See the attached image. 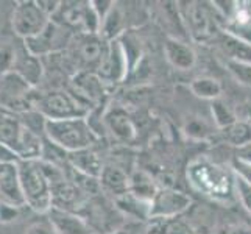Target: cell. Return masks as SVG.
I'll list each match as a JSON object with an SVG mask.
<instances>
[{
  "label": "cell",
  "instance_id": "cell-1",
  "mask_svg": "<svg viewBox=\"0 0 251 234\" xmlns=\"http://www.w3.org/2000/svg\"><path fill=\"white\" fill-rule=\"evenodd\" d=\"M0 144L19 161H39L44 152V137L21 120L19 114L0 108Z\"/></svg>",
  "mask_w": 251,
  "mask_h": 234
},
{
  "label": "cell",
  "instance_id": "cell-2",
  "mask_svg": "<svg viewBox=\"0 0 251 234\" xmlns=\"http://www.w3.org/2000/svg\"><path fill=\"white\" fill-rule=\"evenodd\" d=\"M17 172H19L25 206L39 214H49L53 208V198H51V180L46 164L41 159L19 161Z\"/></svg>",
  "mask_w": 251,
  "mask_h": 234
},
{
  "label": "cell",
  "instance_id": "cell-3",
  "mask_svg": "<svg viewBox=\"0 0 251 234\" xmlns=\"http://www.w3.org/2000/svg\"><path fill=\"white\" fill-rule=\"evenodd\" d=\"M46 139L66 153L88 150L100 137L95 134L86 117L47 120Z\"/></svg>",
  "mask_w": 251,
  "mask_h": 234
},
{
  "label": "cell",
  "instance_id": "cell-4",
  "mask_svg": "<svg viewBox=\"0 0 251 234\" xmlns=\"http://www.w3.org/2000/svg\"><path fill=\"white\" fill-rule=\"evenodd\" d=\"M34 109L39 111L47 120L86 117L89 114V109L75 94L61 89L36 94Z\"/></svg>",
  "mask_w": 251,
  "mask_h": 234
},
{
  "label": "cell",
  "instance_id": "cell-5",
  "mask_svg": "<svg viewBox=\"0 0 251 234\" xmlns=\"http://www.w3.org/2000/svg\"><path fill=\"white\" fill-rule=\"evenodd\" d=\"M51 19L38 2H16L11 11V28L21 39L27 41L39 34Z\"/></svg>",
  "mask_w": 251,
  "mask_h": 234
},
{
  "label": "cell",
  "instance_id": "cell-6",
  "mask_svg": "<svg viewBox=\"0 0 251 234\" xmlns=\"http://www.w3.org/2000/svg\"><path fill=\"white\" fill-rule=\"evenodd\" d=\"M71 31L72 30L64 27L63 24L51 19L47 27L39 34L25 41V46H27L31 55L38 58L51 56L56 52H61L63 49H66L67 44H71L72 42Z\"/></svg>",
  "mask_w": 251,
  "mask_h": 234
},
{
  "label": "cell",
  "instance_id": "cell-7",
  "mask_svg": "<svg viewBox=\"0 0 251 234\" xmlns=\"http://www.w3.org/2000/svg\"><path fill=\"white\" fill-rule=\"evenodd\" d=\"M129 71L131 67H129L128 56L120 41L116 39L108 42L105 55H103L99 67L95 69V75L103 83H120L128 77Z\"/></svg>",
  "mask_w": 251,
  "mask_h": 234
},
{
  "label": "cell",
  "instance_id": "cell-8",
  "mask_svg": "<svg viewBox=\"0 0 251 234\" xmlns=\"http://www.w3.org/2000/svg\"><path fill=\"white\" fill-rule=\"evenodd\" d=\"M190 205H192V200L184 192L173 187H161L151 200L150 220L179 217L189 209Z\"/></svg>",
  "mask_w": 251,
  "mask_h": 234
},
{
  "label": "cell",
  "instance_id": "cell-9",
  "mask_svg": "<svg viewBox=\"0 0 251 234\" xmlns=\"http://www.w3.org/2000/svg\"><path fill=\"white\" fill-rule=\"evenodd\" d=\"M108 42L97 34H80L72 44V56L75 64L81 67L97 69L103 55H105Z\"/></svg>",
  "mask_w": 251,
  "mask_h": 234
},
{
  "label": "cell",
  "instance_id": "cell-10",
  "mask_svg": "<svg viewBox=\"0 0 251 234\" xmlns=\"http://www.w3.org/2000/svg\"><path fill=\"white\" fill-rule=\"evenodd\" d=\"M184 22L187 24V28L190 34L197 41H207L215 36L217 33V22L207 11V8L201 3H187V6L183 11Z\"/></svg>",
  "mask_w": 251,
  "mask_h": 234
},
{
  "label": "cell",
  "instance_id": "cell-11",
  "mask_svg": "<svg viewBox=\"0 0 251 234\" xmlns=\"http://www.w3.org/2000/svg\"><path fill=\"white\" fill-rule=\"evenodd\" d=\"M0 202L13 205L16 208L25 206L17 162L0 164Z\"/></svg>",
  "mask_w": 251,
  "mask_h": 234
},
{
  "label": "cell",
  "instance_id": "cell-12",
  "mask_svg": "<svg viewBox=\"0 0 251 234\" xmlns=\"http://www.w3.org/2000/svg\"><path fill=\"white\" fill-rule=\"evenodd\" d=\"M164 55L178 71H190L197 63V53L187 42L178 38H167L164 42Z\"/></svg>",
  "mask_w": 251,
  "mask_h": 234
},
{
  "label": "cell",
  "instance_id": "cell-13",
  "mask_svg": "<svg viewBox=\"0 0 251 234\" xmlns=\"http://www.w3.org/2000/svg\"><path fill=\"white\" fill-rule=\"evenodd\" d=\"M103 122H105V128L117 141L129 144L136 139V125L124 109L108 111L103 117Z\"/></svg>",
  "mask_w": 251,
  "mask_h": 234
},
{
  "label": "cell",
  "instance_id": "cell-14",
  "mask_svg": "<svg viewBox=\"0 0 251 234\" xmlns=\"http://www.w3.org/2000/svg\"><path fill=\"white\" fill-rule=\"evenodd\" d=\"M49 219L53 223L58 234H91V227L83 217L72 211L51 208L49 211Z\"/></svg>",
  "mask_w": 251,
  "mask_h": 234
},
{
  "label": "cell",
  "instance_id": "cell-15",
  "mask_svg": "<svg viewBox=\"0 0 251 234\" xmlns=\"http://www.w3.org/2000/svg\"><path fill=\"white\" fill-rule=\"evenodd\" d=\"M67 161H69V166L74 167L76 172L83 173V175H88L91 178H95V180H100L103 169H105L101 158L92 149L69 153Z\"/></svg>",
  "mask_w": 251,
  "mask_h": 234
},
{
  "label": "cell",
  "instance_id": "cell-16",
  "mask_svg": "<svg viewBox=\"0 0 251 234\" xmlns=\"http://www.w3.org/2000/svg\"><path fill=\"white\" fill-rule=\"evenodd\" d=\"M14 74L24 78L31 88H36V84L42 80V75H44V66H42L41 58L31 55L27 49V52L17 61L14 67Z\"/></svg>",
  "mask_w": 251,
  "mask_h": 234
},
{
  "label": "cell",
  "instance_id": "cell-17",
  "mask_svg": "<svg viewBox=\"0 0 251 234\" xmlns=\"http://www.w3.org/2000/svg\"><path fill=\"white\" fill-rule=\"evenodd\" d=\"M100 186L105 187L108 192L114 194L117 198L129 190V177L120 167L106 166L100 177Z\"/></svg>",
  "mask_w": 251,
  "mask_h": 234
},
{
  "label": "cell",
  "instance_id": "cell-18",
  "mask_svg": "<svg viewBox=\"0 0 251 234\" xmlns=\"http://www.w3.org/2000/svg\"><path fill=\"white\" fill-rule=\"evenodd\" d=\"M116 205L120 211L126 215H131V217L136 219H150V208L151 203L150 202H145L142 198L133 195L131 192H126L124 195H120L116 198Z\"/></svg>",
  "mask_w": 251,
  "mask_h": 234
},
{
  "label": "cell",
  "instance_id": "cell-19",
  "mask_svg": "<svg viewBox=\"0 0 251 234\" xmlns=\"http://www.w3.org/2000/svg\"><path fill=\"white\" fill-rule=\"evenodd\" d=\"M225 141L228 144L239 147V149H247L251 145V120H236L223 130Z\"/></svg>",
  "mask_w": 251,
  "mask_h": 234
},
{
  "label": "cell",
  "instance_id": "cell-20",
  "mask_svg": "<svg viewBox=\"0 0 251 234\" xmlns=\"http://www.w3.org/2000/svg\"><path fill=\"white\" fill-rule=\"evenodd\" d=\"M159 190V187L156 186V183L153 181V178L150 175H147L145 172H136L129 177V190L133 195L142 198L145 202H150L154 198L156 192Z\"/></svg>",
  "mask_w": 251,
  "mask_h": 234
},
{
  "label": "cell",
  "instance_id": "cell-21",
  "mask_svg": "<svg viewBox=\"0 0 251 234\" xmlns=\"http://www.w3.org/2000/svg\"><path fill=\"white\" fill-rule=\"evenodd\" d=\"M190 91L194 95H197L198 99L203 100H219L222 95V84L219 80H215L212 77H198L190 83Z\"/></svg>",
  "mask_w": 251,
  "mask_h": 234
},
{
  "label": "cell",
  "instance_id": "cell-22",
  "mask_svg": "<svg viewBox=\"0 0 251 234\" xmlns=\"http://www.w3.org/2000/svg\"><path fill=\"white\" fill-rule=\"evenodd\" d=\"M222 49L225 53L228 55V59H234V61L251 64V46L250 44H245V42H242L236 38L229 36V34L223 33Z\"/></svg>",
  "mask_w": 251,
  "mask_h": 234
},
{
  "label": "cell",
  "instance_id": "cell-23",
  "mask_svg": "<svg viewBox=\"0 0 251 234\" xmlns=\"http://www.w3.org/2000/svg\"><path fill=\"white\" fill-rule=\"evenodd\" d=\"M153 228L150 234H197V231L181 217L151 220Z\"/></svg>",
  "mask_w": 251,
  "mask_h": 234
},
{
  "label": "cell",
  "instance_id": "cell-24",
  "mask_svg": "<svg viewBox=\"0 0 251 234\" xmlns=\"http://www.w3.org/2000/svg\"><path fill=\"white\" fill-rule=\"evenodd\" d=\"M211 112H212V119L214 122L217 124L219 128L225 130L226 127H229L231 124L236 122V116L234 112L231 111V108L228 105H225L222 100H214L212 106H211Z\"/></svg>",
  "mask_w": 251,
  "mask_h": 234
},
{
  "label": "cell",
  "instance_id": "cell-25",
  "mask_svg": "<svg viewBox=\"0 0 251 234\" xmlns=\"http://www.w3.org/2000/svg\"><path fill=\"white\" fill-rule=\"evenodd\" d=\"M225 66H226V71L234 77L240 84L247 86V88H251V64L250 63L226 59Z\"/></svg>",
  "mask_w": 251,
  "mask_h": 234
},
{
  "label": "cell",
  "instance_id": "cell-26",
  "mask_svg": "<svg viewBox=\"0 0 251 234\" xmlns=\"http://www.w3.org/2000/svg\"><path fill=\"white\" fill-rule=\"evenodd\" d=\"M225 33L229 34V36L236 38L245 44L251 46V22L244 21V19H232L228 25Z\"/></svg>",
  "mask_w": 251,
  "mask_h": 234
},
{
  "label": "cell",
  "instance_id": "cell-27",
  "mask_svg": "<svg viewBox=\"0 0 251 234\" xmlns=\"http://www.w3.org/2000/svg\"><path fill=\"white\" fill-rule=\"evenodd\" d=\"M232 187H234V192L242 206L251 214V183L239 173H236L234 178H232Z\"/></svg>",
  "mask_w": 251,
  "mask_h": 234
},
{
  "label": "cell",
  "instance_id": "cell-28",
  "mask_svg": "<svg viewBox=\"0 0 251 234\" xmlns=\"http://www.w3.org/2000/svg\"><path fill=\"white\" fill-rule=\"evenodd\" d=\"M25 234H58V233L53 227V223L50 222V219H46V220H36L30 223Z\"/></svg>",
  "mask_w": 251,
  "mask_h": 234
},
{
  "label": "cell",
  "instance_id": "cell-29",
  "mask_svg": "<svg viewBox=\"0 0 251 234\" xmlns=\"http://www.w3.org/2000/svg\"><path fill=\"white\" fill-rule=\"evenodd\" d=\"M21 208L0 202V223H10L17 219Z\"/></svg>",
  "mask_w": 251,
  "mask_h": 234
},
{
  "label": "cell",
  "instance_id": "cell-30",
  "mask_svg": "<svg viewBox=\"0 0 251 234\" xmlns=\"http://www.w3.org/2000/svg\"><path fill=\"white\" fill-rule=\"evenodd\" d=\"M217 234H251V228L247 227V225L232 223V225H226V227L220 228Z\"/></svg>",
  "mask_w": 251,
  "mask_h": 234
},
{
  "label": "cell",
  "instance_id": "cell-31",
  "mask_svg": "<svg viewBox=\"0 0 251 234\" xmlns=\"http://www.w3.org/2000/svg\"><path fill=\"white\" fill-rule=\"evenodd\" d=\"M10 3H0V31H2L5 27H8V25L11 24V11H13V6H8Z\"/></svg>",
  "mask_w": 251,
  "mask_h": 234
},
{
  "label": "cell",
  "instance_id": "cell-32",
  "mask_svg": "<svg viewBox=\"0 0 251 234\" xmlns=\"http://www.w3.org/2000/svg\"><path fill=\"white\" fill-rule=\"evenodd\" d=\"M0 162H19L17 156L0 144Z\"/></svg>",
  "mask_w": 251,
  "mask_h": 234
},
{
  "label": "cell",
  "instance_id": "cell-33",
  "mask_svg": "<svg viewBox=\"0 0 251 234\" xmlns=\"http://www.w3.org/2000/svg\"><path fill=\"white\" fill-rule=\"evenodd\" d=\"M112 234H128L126 231H124V230H119V231H114Z\"/></svg>",
  "mask_w": 251,
  "mask_h": 234
},
{
  "label": "cell",
  "instance_id": "cell-34",
  "mask_svg": "<svg viewBox=\"0 0 251 234\" xmlns=\"http://www.w3.org/2000/svg\"><path fill=\"white\" fill-rule=\"evenodd\" d=\"M0 77H2V75H0Z\"/></svg>",
  "mask_w": 251,
  "mask_h": 234
}]
</instances>
